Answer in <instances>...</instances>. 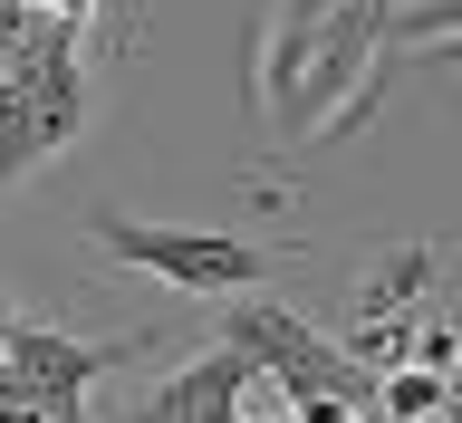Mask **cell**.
<instances>
[{"mask_svg": "<svg viewBox=\"0 0 462 423\" xmlns=\"http://www.w3.org/2000/svg\"><path fill=\"white\" fill-rule=\"evenodd\" d=\"M10 317H20V308H10V299H0V337H10Z\"/></svg>", "mask_w": 462, "mask_h": 423, "instance_id": "9", "label": "cell"}, {"mask_svg": "<svg viewBox=\"0 0 462 423\" xmlns=\"http://www.w3.org/2000/svg\"><path fill=\"white\" fill-rule=\"evenodd\" d=\"M443 423H462V385H453V395H443Z\"/></svg>", "mask_w": 462, "mask_h": 423, "instance_id": "8", "label": "cell"}, {"mask_svg": "<svg viewBox=\"0 0 462 423\" xmlns=\"http://www.w3.org/2000/svg\"><path fill=\"white\" fill-rule=\"evenodd\" d=\"M125 356H135L125 337L78 346V337H58V327H39V317H10V337H0V385L29 395L49 423H87V385L106 366H125Z\"/></svg>", "mask_w": 462, "mask_h": 423, "instance_id": "3", "label": "cell"}, {"mask_svg": "<svg viewBox=\"0 0 462 423\" xmlns=\"http://www.w3.org/2000/svg\"><path fill=\"white\" fill-rule=\"evenodd\" d=\"M231 423H299V414H251V404H241V414H231Z\"/></svg>", "mask_w": 462, "mask_h": 423, "instance_id": "7", "label": "cell"}, {"mask_svg": "<svg viewBox=\"0 0 462 423\" xmlns=\"http://www.w3.org/2000/svg\"><path fill=\"white\" fill-rule=\"evenodd\" d=\"M97 251L144 270V280L183 289V299H241L270 280V251L241 231H183V222H135L125 202H97Z\"/></svg>", "mask_w": 462, "mask_h": 423, "instance_id": "2", "label": "cell"}, {"mask_svg": "<svg viewBox=\"0 0 462 423\" xmlns=\"http://www.w3.org/2000/svg\"><path fill=\"white\" fill-rule=\"evenodd\" d=\"M299 423H375V414H356V404H328V395H309V404H289Z\"/></svg>", "mask_w": 462, "mask_h": 423, "instance_id": "5", "label": "cell"}, {"mask_svg": "<svg viewBox=\"0 0 462 423\" xmlns=\"http://www.w3.org/2000/svg\"><path fill=\"white\" fill-rule=\"evenodd\" d=\"M251 385L260 375L231 356V346H202L183 375H164L154 395H144V423H231L241 404H251Z\"/></svg>", "mask_w": 462, "mask_h": 423, "instance_id": "4", "label": "cell"}, {"mask_svg": "<svg viewBox=\"0 0 462 423\" xmlns=\"http://www.w3.org/2000/svg\"><path fill=\"white\" fill-rule=\"evenodd\" d=\"M222 346L241 356V366L260 375V385H280L289 404H309V395H328V404H356V414H375V385L385 375L366 366V356H346L337 337H318L299 308H280V299H260V289H241L222 308Z\"/></svg>", "mask_w": 462, "mask_h": 423, "instance_id": "1", "label": "cell"}, {"mask_svg": "<svg viewBox=\"0 0 462 423\" xmlns=\"http://www.w3.org/2000/svg\"><path fill=\"white\" fill-rule=\"evenodd\" d=\"M29 10H39V20H87L97 0H29Z\"/></svg>", "mask_w": 462, "mask_h": 423, "instance_id": "6", "label": "cell"}]
</instances>
